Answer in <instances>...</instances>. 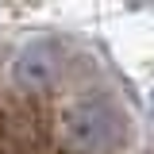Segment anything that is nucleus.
I'll return each mask as SVG.
<instances>
[{
    "mask_svg": "<svg viewBox=\"0 0 154 154\" xmlns=\"http://www.w3.org/2000/svg\"><path fill=\"white\" fill-rule=\"evenodd\" d=\"M127 135V119L104 96H81L62 108V143L73 154H112Z\"/></svg>",
    "mask_w": 154,
    "mask_h": 154,
    "instance_id": "f257e3e1",
    "label": "nucleus"
},
{
    "mask_svg": "<svg viewBox=\"0 0 154 154\" xmlns=\"http://www.w3.org/2000/svg\"><path fill=\"white\" fill-rule=\"evenodd\" d=\"M12 73H16V85L27 89V93L54 89L58 77H62V50H58V42H50V38H31L16 54Z\"/></svg>",
    "mask_w": 154,
    "mask_h": 154,
    "instance_id": "f03ea898",
    "label": "nucleus"
}]
</instances>
